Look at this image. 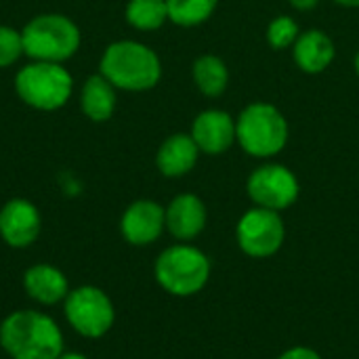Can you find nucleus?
Masks as SVG:
<instances>
[{
	"label": "nucleus",
	"instance_id": "412c9836",
	"mask_svg": "<svg viewBox=\"0 0 359 359\" xmlns=\"http://www.w3.org/2000/svg\"><path fill=\"white\" fill-rule=\"evenodd\" d=\"M299 34H301V32H299L297 21H294L292 17H288V15H280V17H276V19L269 23V27H267V42H269L271 48L282 50V48L292 46V44L297 42Z\"/></svg>",
	"mask_w": 359,
	"mask_h": 359
},
{
	"label": "nucleus",
	"instance_id": "423d86ee",
	"mask_svg": "<svg viewBox=\"0 0 359 359\" xmlns=\"http://www.w3.org/2000/svg\"><path fill=\"white\" fill-rule=\"evenodd\" d=\"M74 80L61 63L32 61L15 78V90L21 101L40 111H55L72 97Z\"/></svg>",
	"mask_w": 359,
	"mask_h": 359
},
{
	"label": "nucleus",
	"instance_id": "f257e3e1",
	"mask_svg": "<svg viewBox=\"0 0 359 359\" xmlns=\"http://www.w3.org/2000/svg\"><path fill=\"white\" fill-rule=\"evenodd\" d=\"M0 345L13 359H57L63 353V334L46 313L23 309L2 322Z\"/></svg>",
	"mask_w": 359,
	"mask_h": 359
},
{
	"label": "nucleus",
	"instance_id": "1a4fd4ad",
	"mask_svg": "<svg viewBox=\"0 0 359 359\" xmlns=\"http://www.w3.org/2000/svg\"><path fill=\"white\" fill-rule=\"evenodd\" d=\"M246 189L255 206L280 212L297 202L301 187L290 168L282 164H265L252 170Z\"/></svg>",
	"mask_w": 359,
	"mask_h": 359
},
{
	"label": "nucleus",
	"instance_id": "6ab92c4d",
	"mask_svg": "<svg viewBox=\"0 0 359 359\" xmlns=\"http://www.w3.org/2000/svg\"><path fill=\"white\" fill-rule=\"evenodd\" d=\"M166 19V0H130L126 4V21L137 29H158Z\"/></svg>",
	"mask_w": 359,
	"mask_h": 359
},
{
	"label": "nucleus",
	"instance_id": "6e6552de",
	"mask_svg": "<svg viewBox=\"0 0 359 359\" xmlns=\"http://www.w3.org/2000/svg\"><path fill=\"white\" fill-rule=\"evenodd\" d=\"M65 318L78 334L99 339L114 326L116 311L111 299L103 290L82 286L65 297Z\"/></svg>",
	"mask_w": 359,
	"mask_h": 359
},
{
	"label": "nucleus",
	"instance_id": "f3484780",
	"mask_svg": "<svg viewBox=\"0 0 359 359\" xmlns=\"http://www.w3.org/2000/svg\"><path fill=\"white\" fill-rule=\"evenodd\" d=\"M80 107L93 122H105L116 109V86L101 74L90 76L82 86Z\"/></svg>",
	"mask_w": 359,
	"mask_h": 359
},
{
	"label": "nucleus",
	"instance_id": "7ed1b4c3",
	"mask_svg": "<svg viewBox=\"0 0 359 359\" xmlns=\"http://www.w3.org/2000/svg\"><path fill=\"white\" fill-rule=\"evenodd\" d=\"M23 53L34 61L63 63L76 55L80 48V29L78 25L57 13H46L34 17L23 29Z\"/></svg>",
	"mask_w": 359,
	"mask_h": 359
},
{
	"label": "nucleus",
	"instance_id": "2eb2a0df",
	"mask_svg": "<svg viewBox=\"0 0 359 359\" xmlns=\"http://www.w3.org/2000/svg\"><path fill=\"white\" fill-rule=\"evenodd\" d=\"M292 55L305 74H320L334 59V42L322 29H307L292 44Z\"/></svg>",
	"mask_w": 359,
	"mask_h": 359
},
{
	"label": "nucleus",
	"instance_id": "bb28decb",
	"mask_svg": "<svg viewBox=\"0 0 359 359\" xmlns=\"http://www.w3.org/2000/svg\"><path fill=\"white\" fill-rule=\"evenodd\" d=\"M355 72H358V76H359V53L355 55Z\"/></svg>",
	"mask_w": 359,
	"mask_h": 359
},
{
	"label": "nucleus",
	"instance_id": "4be33fe9",
	"mask_svg": "<svg viewBox=\"0 0 359 359\" xmlns=\"http://www.w3.org/2000/svg\"><path fill=\"white\" fill-rule=\"evenodd\" d=\"M21 55H25L21 32L8 25H0V67L13 65Z\"/></svg>",
	"mask_w": 359,
	"mask_h": 359
},
{
	"label": "nucleus",
	"instance_id": "20e7f679",
	"mask_svg": "<svg viewBox=\"0 0 359 359\" xmlns=\"http://www.w3.org/2000/svg\"><path fill=\"white\" fill-rule=\"evenodd\" d=\"M158 284L175 297L198 294L210 280L208 257L189 244H175L160 252L154 265Z\"/></svg>",
	"mask_w": 359,
	"mask_h": 359
},
{
	"label": "nucleus",
	"instance_id": "aec40b11",
	"mask_svg": "<svg viewBox=\"0 0 359 359\" xmlns=\"http://www.w3.org/2000/svg\"><path fill=\"white\" fill-rule=\"evenodd\" d=\"M219 0H166L168 19L183 27L204 23L217 8Z\"/></svg>",
	"mask_w": 359,
	"mask_h": 359
},
{
	"label": "nucleus",
	"instance_id": "ddd939ff",
	"mask_svg": "<svg viewBox=\"0 0 359 359\" xmlns=\"http://www.w3.org/2000/svg\"><path fill=\"white\" fill-rule=\"evenodd\" d=\"M206 206L196 194H181L166 208V229L181 242L198 238L206 227Z\"/></svg>",
	"mask_w": 359,
	"mask_h": 359
},
{
	"label": "nucleus",
	"instance_id": "5701e85b",
	"mask_svg": "<svg viewBox=\"0 0 359 359\" xmlns=\"http://www.w3.org/2000/svg\"><path fill=\"white\" fill-rule=\"evenodd\" d=\"M278 359H322V355L316 349H311V347L299 345V347H292V349L284 351Z\"/></svg>",
	"mask_w": 359,
	"mask_h": 359
},
{
	"label": "nucleus",
	"instance_id": "9b49d317",
	"mask_svg": "<svg viewBox=\"0 0 359 359\" xmlns=\"http://www.w3.org/2000/svg\"><path fill=\"white\" fill-rule=\"evenodd\" d=\"M40 225L38 208L23 198L8 200L0 210V236L13 248H27L34 244Z\"/></svg>",
	"mask_w": 359,
	"mask_h": 359
},
{
	"label": "nucleus",
	"instance_id": "a211bd4d",
	"mask_svg": "<svg viewBox=\"0 0 359 359\" xmlns=\"http://www.w3.org/2000/svg\"><path fill=\"white\" fill-rule=\"evenodd\" d=\"M194 82L206 97H219L229 82L227 65L215 55H202L194 63Z\"/></svg>",
	"mask_w": 359,
	"mask_h": 359
},
{
	"label": "nucleus",
	"instance_id": "b1692460",
	"mask_svg": "<svg viewBox=\"0 0 359 359\" xmlns=\"http://www.w3.org/2000/svg\"><path fill=\"white\" fill-rule=\"evenodd\" d=\"M318 2H320V0H290V4H292L294 8H299V11H311V8L318 6Z\"/></svg>",
	"mask_w": 359,
	"mask_h": 359
},
{
	"label": "nucleus",
	"instance_id": "a878e982",
	"mask_svg": "<svg viewBox=\"0 0 359 359\" xmlns=\"http://www.w3.org/2000/svg\"><path fill=\"white\" fill-rule=\"evenodd\" d=\"M334 2H339V4H343V6H351V8L359 6V0H334Z\"/></svg>",
	"mask_w": 359,
	"mask_h": 359
},
{
	"label": "nucleus",
	"instance_id": "39448f33",
	"mask_svg": "<svg viewBox=\"0 0 359 359\" xmlns=\"http://www.w3.org/2000/svg\"><path fill=\"white\" fill-rule=\"evenodd\" d=\"M236 139L255 158H271L288 143V122L276 105L250 103L236 122Z\"/></svg>",
	"mask_w": 359,
	"mask_h": 359
},
{
	"label": "nucleus",
	"instance_id": "f03ea898",
	"mask_svg": "<svg viewBox=\"0 0 359 359\" xmlns=\"http://www.w3.org/2000/svg\"><path fill=\"white\" fill-rule=\"evenodd\" d=\"M99 74L116 88L141 93L160 82L162 63L149 46L135 40H120L105 48Z\"/></svg>",
	"mask_w": 359,
	"mask_h": 359
},
{
	"label": "nucleus",
	"instance_id": "f8f14e48",
	"mask_svg": "<svg viewBox=\"0 0 359 359\" xmlns=\"http://www.w3.org/2000/svg\"><path fill=\"white\" fill-rule=\"evenodd\" d=\"M191 139L196 141L200 151L208 156H219L227 151L236 141V122L227 111L206 109L194 120Z\"/></svg>",
	"mask_w": 359,
	"mask_h": 359
},
{
	"label": "nucleus",
	"instance_id": "0eeeda50",
	"mask_svg": "<svg viewBox=\"0 0 359 359\" xmlns=\"http://www.w3.org/2000/svg\"><path fill=\"white\" fill-rule=\"evenodd\" d=\"M236 240L244 255L252 259H267L282 248L286 240V227L280 212L255 206L238 221Z\"/></svg>",
	"mask_w": 359,
	"mask_h": 359
},
{
	"label": "nucleus",
	"instance_id": "9d476101",
	"mask_svg": "<svg viewBox=\"0 0 359 359\" xmlns=\"http://www.w3.org/2000/svg\"><path fill=\"white\" fill-rule=\"evenodd\" d=\"M120 229L128 244L147 246L166 229V208L154 200H137L124 210Z\"/></svg>",
	"mask_w": 359,
	"mask_h": 359
},
{
	"label": "nucleus",
	"instance_id": "4468645a",
	"mask_svg": "<svg viewBox=\"0 0 359 359\" xmlns=\"http://www.w3.org/2000/svg\"><path fill=\"white\" fill-rule=\"evenodd\" d=\"M198 156H200V149H198L196 141L191 139V135L177 133V135H170L160 145L158 156H156V164L164 177L175 179V177L187 175L196 166Z\"/></svg>",
	"mask_w": 359,
	"mask_h": 359
},
{
	"label": "nucleus",
	"instance_id": "393cba45",
	"mask_svg": "<svg viewBox=\"0 0 359 359\" xmlns=\"http://www.w3.org/2000/svg\"><path fill=\"white\" fill-rule=\"evenodd\" d=\"M57 359H88L86 355H82V353H61Z\"/></svg>",
	"mask_w": 359,
	"mask_h": 359
},
{
	"label": "nucleus",
	"instance_id": "dca6fc26",
	"mask_svg": "<svg viewBox=\"0 0 359 359\" xmlns=\"http://www.w3.org/2000/svg\"><path fill=\"white\" fill-rule=\"evenodd\" d=\"M23 288L29 299L38 301L40 305H55L65 301L69 294L65 276L53 265H34L23 276Z\"/></svg>",
	"mask_w": 359,
	"mask_h": 359
}]
</instances>
